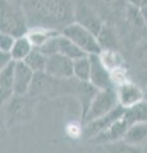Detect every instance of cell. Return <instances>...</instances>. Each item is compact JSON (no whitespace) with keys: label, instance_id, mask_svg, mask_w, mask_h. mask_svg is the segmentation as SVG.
Segmentation results:
<instances>
[{"label":"cell","instance_id":"cell-21","mask_svg":"<svg viewBox=\"0 0 147 153\" xmlns=\"http://www.w3.org/2000/svg\"><path fill=\"white\" fill-rule=\"evenodd\" d=\"M60 35H61V33H60ZM60 35H59V36H60ZM59 36L53 37L51 40H49L47 42H45L44 45L39 47V50H40L41 52H44L46 56L58 54V52H59Z\"/></svg>","mask_w":147,"mask_h":153},{"label":"cell","instance_id":"cell-8","mask_svg":"<svg viewBox=\"0 0 147 153\" xmlns=\"http://www.w3.org/2000/svg\"><path fill=\"white\" fill-rule=\"evenodd\" d=\"M116 96L119 105L125 108H131L143 102L146 100V93L142 91L140 85H137L133 82H124L115 87Z\"/></svg>","mask_w":147,"mask_h":153},{"label":"cell","instance_id":"cell-6","mask_svg":"<svg viewBox=\"0 0 147 153\" xmlns=\"http://www.w3.org/2000/svg\"><path fill=\"white\" fill-rule=\"evenodd\" d=\"M125 110H127L125 107H123L119 105V106L115 107L109 114L104 115V116L98 117L93 121L84 124L83 125V137H86V139H93L96 135L101 134L102 131H105L107 128H110L116 120H119L123 115H124Z\"/></svg>","mask_w":147,"mask_h":153},{"label":"cell","instance_id":"cell-15","mask_svg":"<svg viewBox=\"0 0 147 153\" xmlns=\"http://www.w3.org/2000/svg\"><path fill=\"white\" fill-rule=\"evenodd\" d=\"M34 49L35 47L32 45V42L30 41V38L25 35V36L17 37L16 44H14L10 52H12L14 61H25L26 57L30 55V52Z\"/></svg>","mask_w":147,"mask_h":153},{"label":"cell","instance_id":"cell-28","mask_svg":"<svg viewBox=\"0 0 147 153\" xmlns=\"http://www.w3.org/2000/svg\"><path fill=\"white\" fill-rule=\"evenodd\" d=\"M142 153H147V144L142 147Z\"/></svg>","mask_w":147,"mask_h":153},{"label":"cell","instance_id":"cell-19","mask_svg":"<svg viewBox=\"0 0 147 153\" xmlns=\"http://www.w3.org/2000/svg\"><path fill=\"white\" fill-rule=\"evenodd\" d=\"M100 57L110 71L123 68V57L115 50H102L100 52Z\"/></svg>","mask_w":147,"mask_h":153},{"label":"cell","instance_id":"cell-2","mask_svg":"<svg viewBox=\"0 0 147 153\" xmlns=\"http://www.w3.org/2000/svg\"><path fill=\"white\" fill-rule=\"evenodd\" d=\"M118 106H119V101H118L115 87L96 89V93L92 96L88 103L86 114L83 115V125L109 114Z\"/></svg>","mask_w":147,"mask_h":153},{"label":"cell","instance_id":"cell-16","mask_svg":"<svg viewBox=\"0 0 147 153\" xmlns=\"http://www.w3.org/2000/svg\"><path fill=\"white\" fill-rule=\"evenodd\" d=\"M91 75V57L90 55L74 60V78L79 82L88 83Z\"/></svg>","mask_w":147,"mask_h":153},{"label":"cell","instance_id":"cell-9","mask_svg":"<svg viewBox=\"0 0 147 153\" xmlns=\"http://www.w3.org/2000/svg\"><path fill=\"white\" fill-rule=\"evenodd\" d=\"M36 73L25 61H16L14 68V94L23 96L31 89Z\"/></svg>","mask_w":147,"mask_h":153},{"label":"cell","instance_id":"cell-23","mask_svg":"<svg viewBox=\"0 0 147 153\" xmlns=\"http://www.w3.org/2000/svg\"><path fill=\"white\" fill-rule=\"evenodd\" d=\"M14 61L12 52H7V51H0V69L5 68V66L10 65Z\"/></svg>","mask_w":147,"mask_h":153},{"label":"cell","instance_id":"cell-24","mask_svg":"<svg viewBox=\"0 0 147 153\" xmlns=\"http://www.w3.org/2000/svg\"><path fill=\"white\" fill-rule=\"evenodd\" d=\"M138 10H140V16L141 18L143 19V22H145V25L147 26V0H145L143 4L138 8Z\"/></svg>","mask_w":147,"mask_h":153},{"label":"cell","instance_id":"cell-7","mask_svg":"<svg viewBox=\"0 0 147 153\" xmlns=\"http://www.w3.org/2000/svg\"><path fill=\"white\" fill-rule=\"evenodd\" d=\"M91 57V75H90V84L95 89H106L114 87L111 80V71L102 63L100 54H92Z\"/></svg>","mask_w":147,"mask_h":153},{"label":"cell","instance_id":"cell-10","mask_svg":"<svg viewBox=\"0 0 147 153\" xmlns=\"http://www.w3.org/2000/svg\"><path fill=\"white\" fill-rule=\"evenodd\" d=\"M74 22H77L79 25L88 28V30L91 32H93L96 36L100 33V31L104 27L102 22L98 19V17L91 10V9H88L86 5H83L82 3L75 4Z\"/></svg>","mask_w":147,"mask_h":153},{"label":"cell","instance_id":"cell-20","mask_svg":"<svg viewBox=\"0 0 147 153\" xmlns=\"http://www.w3.org/2000/svg\"><path fill=\"white\" fill-rule=\"evenodd\" d=\"M97 38L102 50H115V44H116L115 36H114V33L110 28H107L105 25H104L100 33L97 35Z\"/></svg>","mask_w":147,"mask_h":153},{"label":"cell","instance_id":"cell-22","mask_svg":"<svg viewBox=\"0 0 147 153\" xmlns=\"http://www.w3.org/2000/svg\"><path fill=\"white\" fill-rule=\"evenodd\" d=\"M16 40H17V37L14 35L1 32L0 33V51L10 52L14 44H16Z\"/></svg>","mask_w":147,"mask_h":153},{"label":"cell","instance_id":"cell-12","mask_svg":"<svg viewBox=\"0 0 147 153\" xmlns=\"http://www.w3.org/2000/svg\"><path fill=\"white\" fill-rule=\"evenodd\" d=\"M60 33L61 32H58V30L49 28V27H32L27 31L26 36L30 38V41L32 42L35 49H39L45 42L51 40L53 37L59 36Z\"/></svg>","mask_w":147,"mask_h":153},{"label":"cell","instance_id":"cell-1","mask_svg":"<svg viewBox=\"0 0 147 153\" xmlns=\"http://www.w3.org/2000/svg\"><path fill=\"white\" fill-rule=\"evenodd\" d=\"M22 4L27 19L36 23L34 27L54 28L58 25L67 27L74 22L75 4L73 0H23Z\"/></svg>","mask_w":147,"mask_h":153},{"label":"cell","instance_id":"cell-25","mask_svg":"<svg viewBox=\"0 0 147 153\" xmlns=\"http://www.w3.org/2000/svg\"><path fill=\"white\" fill-rule=\"evenodd\" d=\"M143 1H145V0H128V3H129L132 7L137 8V9H138L142 4H143Z\"/></svg>","mask_w":147,"mask_h":153},{"label":"cell","instance_id":"cell-29","mask_svg":"<svg viewBox=\"0 0 147 153\" xmlns=\"http://www.w3.org/2000/svg\"><path fill=\"white\" fill-rule=\"evenodd\" d=\"M146 100H147V92H146Z\"/></svg>","mask_w":147,"mask_h":153},{"label":"cell","instance_id":"cell-5","mask_svg":"<svg viewBox=\"0 0 147 153\" xmlns=\"http://www.w3.org/2000/svg\"><path fill=\"white\" fill-rule=\"evenodd\" d=\"M45 73L55 79H70L74 78V60L65 55L54 54L47 56Z\"/></svg>","mask_w":147,"mask_h":153},{"label":"cell","instance_id":"cell-18","mask_svg":"<svg viewBox=\"0 0 147 153\" xmlns=\"http://www.w3.org/2000/svg\"><path fill=\"white\" fill-rule=\"evenodd\" d=\"M104 146H105L107 153H142V147L133 146L131 143L125 142L124 139L106 143Z\"/></svg>","mask_w":147,"mask_h":153},{"label":"cell","instance_id":"cell-4","mask_svg":"<svg viewBox=\"0 0 147 153\" xmlns=\"http://www.w3.org/2000/svg\"><path fill=\"white\" fill-rule=\"evenodd\" d=\"M61 33L72 40L77 46H79L86 54L92 55V54H100L102 51V47L100 46L97 36L93 32H91L84 26L79 25L77 22L69 23L67 27L61 30Z\"/></svg>","mask_w":147,"mask_h":153},{"label":"cell","instance_id":"cell-11","mask_svg":"<svg viewBox=\"0 0 147 153\" xmlns=\"http://www.w3.org/2000/svg\"><path fill=\"white\" fill-rule=\"evenodd\" d=\"M14 68L16 61H13L10 65L0 69V97L1 103L7 102L12 98L14 94Z\"/></svg>","mask_w":147,"mask_h":153},{"label":"cell","instance_id":"cell-14","mask_svg":"<svg viewBox=\"0 0 147 153\" xmlns=\"http://www.w3.org/2000/svg\"><path fill=\"white\" fill-rule=\"evenodd\" d=\"M59 52L65 55L67 57H69V59H72V60L79 59V57L88 55L81 49L79 46L75 45L72 40H69L68 37H65L63 33L59 36Z\"/></svg>","mask_w":147,"mask_h":153},{"label":"cell","instance_id":"cell-26","mask_svg":"<svg viewBox=\"0 0 147 153\" xmlns=\"http://www.w3.org/2000/svg\"><path fill=\"white\" fill-rule=\"evenodd\" d=\"M105 1H106L107 4H111V5H113V4H115V5H118V4L122 3L123 0H105Z\"/></svg>","mask_w":147,"mask_h":153},{"label":"cell","instance_id":"cell-17","mask_svg":"<svg viewBox=\"0 0 147 153\" xmlns=\"http://www.w3.org/2000/svg\"><path fill=\"white\" fill-rule=\"evenodd\" d=\"M25 63L30 66V68L35 71V73H42L46 69V63H47V56L41 52L39 49H34L30 55L26 57Z\"/></svg>","mask_w":147,"mask_h":153},{"label":"cell","instance_id":"cell-27","mask_svg":"<svg viewBox=\"0 0 147 153\" xmlns=\"http://www.w3.org/2000/svg\"><path fill=\"white\" fill-rule=\"evenodd\" d=\"M7 1H10V3H14V4H21L23 3V0H7Z\"/></svg>","mask_w":147,"mask_h":153},{"label":"cell","instance_id":"cell-3","mask_svg":"<svg viewBox=\"0 0 147 153\" xmlns=\"http://www.w3.org/2000/svg\"><path fill=\"white\" fill-rule=\"evenodd\" d=\"M26 19L25 9L19 4L1 0V32L10 33L16 37L25 36L28 31Z\"/></svg>","mask_w":147,"mask_h":153},{"label":"cell","instance_id":"cell-13","mask_svg":"<svg viewBox=\"0 0 147 153\" xmlns=\"http://www.w3.org/2000/svg\"><path fill=\"white\" fill-rule=\"evenodd\" d=\"M124 140L133 146L143 147L147 144V121L136 123L131 128L124 137Z\"/></svg>","mask_w":147,"mask_h":153}]
</instances>
